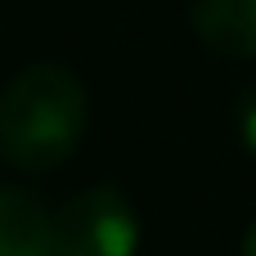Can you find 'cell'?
<instances>
[{"label": "cell", "mask_w": 256, "mask_h": 256, "mask_svg": "<svg viewBox=\"0 0 256 256\" xmlns=\"http://www.w3.org/2000/svg\"><path fill=\"white\" fill-rule=\"evenodd\" d=\"M90 126V99L72 68L27 63L0 86V158L14 171L45 176L63 166Z\"/></svg>", "instance_id": "cell-1"}, {"label": "cell", "mask_w": 256, "mask_h": 256, "mask_svg": "<svg viewBox=\"0 0 256 256\" xmlns=\"http://www.w3.org/2000/svg\"><path fill=\"white\" fill-rule=\"evenodd\" d=\"M140 212L117 184H94L54 212V256H135Z\"/></svg>", "instance_id": "cell-2"}, {"label": "cell", "mask_w": 256, "mask_h": 256, "mask_svg": "<svg viewBox=\"0 0 256 256\" xmlns=\"http://www.w3.org/2000/svg\"><path fill=\"white\" fill-rule=\"evenodd\" d=\"M0 256H54V212L22 184H0Z\"/></svg>", "instance_id": "cell-3"}, {"label": "cell", "mask_w": 256, "mask_h": 256, "mask_svg": "<svg viewBox=\"0 0 256 256\" xmlns=\"http://www.w3.org/2000/svg\"><path fill=\"white\" fill-rule=\"evenodd\" d=\"M189 22L212 54L256 58V0H194Z\"/></svg>", "instance_id": "cell-4"}, {"label": "cell", "mask_w": 256, "mask_h": 256, "mask_svg": "<svg viewBox=\"0 0 256 256\" xmlns=\"http://www.w3.org/2000/svg\"><path fill=\"white\" fill-rule=\"evenodd\" d=\"M234 130H238V144L256 158V86L238 94V108H234Z\"/></svg>", "instance_id": "cell-5"}, {"label": "cell", "mask_w": 256, "mask_h": 256, "mask_svg": "<svg viewBox=\"0 0 256 256\" xmlns=\"http://www.w3.org/2000/svg\"><path fill=\"white\" fill-rule=\"evenodd\" d=\"M238 256H256V220L248 225V234H243V248H238Z\"/></svg>", "instance_id": "cell-6"}]
</instances>
